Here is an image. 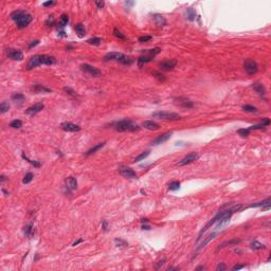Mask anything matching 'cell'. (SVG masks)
<instances>
[{
  "instance_id": "obj_1",
  "label": "cell",
  "mask_w": 271,
  "mask_h": 271,
  "mask_svg": "<svg viewBox=\"0 0 271 271\" xmlns=\"http://www.w3.org/2000/svg\"><path fill=\"white\" fill-rule=\"evenodd\" d=\"M11 18L16 22L18 29H24L32 21V16L26 11H15L11 14Z\"/></svg>"
},
{
  "instance_id": "obj_2",
  "label": "cell",
  "mask_w": 271,
  "mask_h": 271,
  "mask_svg": "<svg viewBox=\"0 0 271 271\" xmlns=\"http://www.w3.org/2000/svg\"><path fill=\"white\" fill-rule=\"evenodd\" d=\"M113 127H114V129L119 132H137V130H139L140 129L139 125L132 123V121L127 120V119H124V120H121V121L116 122V123L113 124Z\"/></svg>"
},
{
  "instance_id": "obj_3",
  "label": "cell",
  "mask_w": 271,
  "mask_h": 271,
  "mask_svg": "<svg viewBox=\"0 0 271 271\" xmlns=\"http://www.w3.org/2000/svg\"><path fill=\"white\" fill-rule=\"evenodd\" d=\"M153 117L157 119H162V120H167V121H176L180 119V116L178 113L167 112V111H158V112L153 113Z\"/></svg>"
},
{
  "instance_id": "obj_4",
  "label": "cell",
  "mask_w": 271,
  "mask_h": 271,
  "mask_svg": "<svg viewBox=\"0 0 271 271\" xmlns=\"http://www.w3.org/2000/svg\"><path fill=\"white\" fill-rule=\"evenodd\" d=\"M119 173H120L124 178H127V179H137L138 178L137 173H136L132 169H130L129 166H125V165L119 166Z\"/></svg>"
},
{
  "instance_id": "obj_5",
  "label": "cell",
  "mask_w": 271,
  "mask_h": 271,
  "mask_svg": "<svg viewBox=\"0 0 271 271\" xmlns=\"http://www.w3.org/2000/svg\"><path fill=\"white\" fill-rule=\"evenodd\" d=\"M244 68H245V71L247 72L249 75H254L256 72L258 71V66L257 63L253 59H246L245 63H244Z\"/></svg>"
},
{
  "instance_id": "obj_6",
  "label": "cell",
  "mask_w": 271,
  "mask_h": 271,
  "mask_svg": "<svg viewBox=\"0 0 271 271\" xmlns=\"http://www.w3.org/2000/svg\"><path fill=\"white\" fill-rule=\"evenodd\" d=\"M81 69H82L85 73L89 74L90 77H99L102 75V72H101L99 69L95 68V67H93V66H91V65H89V64H83L82 66H81Z\"/></svg>"
},
{
  "instance_id": "obj_7",
  "label": "cell",
  "mask_w": 271,
  "mask_h": 271,
  "mask_svg": "<svg viewBox=\"0 0 271 271\" xmlns=\"http://www.w3.org/2000/svg\"><path fill=\"white\" fill-rule=\"evenodd\" d=\"M44 108H45V104H44V103H36L34 105L30 106L29 108H26L24 113L33 117V116H35V114H37V113H39Z\"/></svg>"
},
{
  "instance_id": "obj_8",
  "label": "cell",
  "mask_w": 271,
  "mask_h": 271,
  "mask_svg": "<svg viewBox=\"0 0 271 271\" xmlns=\"http://www.w3.org/2000/svg\"><path fill=\"white\" fill-rule=\"evenodd\" d=\"M61 128L67 132H77L81 130V126L72 122H64L61 124Z\"/></svg>"
},
{
  "instance_id": "obj_9",
  "label": "cell",
  "mask_w": 271,
  "mask_h": 271,
  "mask_svg": "<svg viewBox=\"0 0 271 271\" xmlns=\"http://www.w3.org/2000/svg\"><path fill=\"white\" fill-rule=\"evenodd\" d=\"M6 56H8L10 59L12 61H22L24 59V54L22 52L19 50H16V49H8L6 50Z\"/></svg>"
},
{
  "instance_id": "obj_10",
  "label": "cell",
  "mask_w": 271,
  "mask_h": 271,
  "mask_svg": "<svg viewBox=\"0 0 271 271\" xmlns=\"http://www.w3.org/2000/svg\"><path fill=\"white\" fill-rule=\"evenodd\" d=\"M174 101L176 102V104H178V105L181 106V107H183V108L189 109V108L194 107V103L189 100V99H187V97H175Z\"/></svg>"
},
{
  "instance_id": "obj_11",
  "label": "cell",
  "mask_w": 271,
  "mask_h": 271,
  "mask_svg": "<svg viewBox=\"0 0 271 271\" xmlns=\"http://www.w3.org/2000/svg\"><path fill=\"white\" fill-rule=\"evenodd\" d=\"M176 65H177V61H175V59H164L161 63H159V67L162 70H164V71L173 70L176 67Z\"/></svg>"
},
{
  "instance_id": "obj_12",
  "label": "cell",
  "mask_w": 271,
  "mask_h": 271,
  "mask_svg": "<svg viewBox=\"0 0 271 271\" xmlns=\"http://www.w3.org/2000/svg\"><path fill=\"white\" fill-rule=\"evenodd\" d=\"M198 158H199V155H198L197 153H191V154H189V155L185 156L181 161H179V162H178V165H180V166L187 165V164H189V163H192V162H194V161H196Z\"/></svg>"
},
{
  "instance_id": "obj_13",
  "label": "cell",
  "mask_w": 271,
  "mask_h": 271,
  "mask_svg": "<svg viewBox=\"0 0 271 271\" xmlns=\"http://www.w3.org/2000/svg\"><path fill=\"white\" fill-rule=\"evenodd\" d=\"M39 61L40 65H47V66L55 65L56 61H57L54 56L48 55V54H39Z\"/></svg>"
},
{
  "instance_id": "obj_14",
  "label": "cell",
  "mask_w": 271,
  "mask_h": 271,
  "mask_svg": "<svg viewBox=\"0 0 271 271\" xmlns=\"http://www.w3.org/2000/svg\"><path fill=\"white\" fill-rule=\"evenodd\" d=\"M172 134H173V132H165V134H160V136H158V137L156 138L153 142H152V145H159V144H162V143L166 142V141L172 137Z\"/></svg>"
},
{
  "instance_id": "obj_15",
  "label": "cell",
  "mask_w": 271,
  "mask_h": 271,
  "mask_svg": "<svg viewBox=\"0 0 271 271\" xmlns=\"http://www.w3.org/2000/svg\"><path fill=\"white\" fill-rule=\"evenodd\" d=\"M217 234H218V232H217V231H214V232H212L211 234H209L208 236H207V237L205 238V240H203V242H201V244H200V246H198V247L196 248V251L198 252V251H200L201 249H203V248H205V246L208 245V244L211 242V240H214V238H215V237L217 236Z\"/></svg>"
},
{
  "instance_id": "obj_16",
  "label": "cell",
  "mask_w": 271,
  "mask_h": 271,
  "mask_svg": "<svg viewBox=\"0 0 271 271\" xmlns=\"http://www.w3.org/2000/svg\"><path fill=\"white\" fill-rule=\"evenodd\" d=\"M31 90L35 93H50L52 91L50 88L46 87L41 84H34L31 87Z\"/></svg>"
},
{
  "instance_id": "obj_17",
  "label": "cell",
  "mask_w": 271,
  "mask_h": 271,
  "mask_svg": "<svg viewBox=\"0 0 271 271\" xmlns=\"http://www.w3.org/2000/svg\"><path fill=\"white\" fill-rule=\"evenodd\" d=\"M124 54H122V53H119V52H110V53H107L105 56H104V61H119L120 59H121V57L123 56Z\"/></svg>"
},
{
  "instance_id": "obj_18",
  "label": "cell",
  "mask_w": 271,
  "mask_h": 271,
  "mask_svg": "<svg viewBox=\"0 0 271 271\" xmlns=\"http://www.w3.org/2000/svg\"><path fill=\"white\" fill-rule=\"evenodd\" d=\"M65 183H66V189H68V191H74L77 189V180L74 177H68Z\"/></svg>"
},
{
  "instance_id": "obj_19",
  "label": "cell",
  "mask_w": 271,
  "mask_h": 271,
  "mask_svg": "<svg viewBox=\"0 0 271 271\" xmlns=\"http://www.w3.org/2000/svg\"><path fill=\"white\" fill-rule=\"evenodd\" d=\"M252 87H253V89H254V91H255L258 95L264 97V95L266 94V88H265V86H264L262 83H260V82L254 83V84L252 85Z\"/></svg>"
},
{
  "instance_id": "obj_20",
  "label": "cell",
  "mask_w": 271,
  "mask_h": 271,
  "mask_svg": "<svg viewBox=\"0 0 271 271\" xmlns=\"http://www.w3.org/2000/svg\"><path fill=\"white\" fill-rule=\"evenodd\" d=\"M142 125L144 128L148 129V130H158V129L160 128V125H159L158 123H156L155 121H150V120L144 121Z\"/></svg>"
},
{
  "instance_id": "obj_21",
  "label": "cell",
  "mask_w": 271,
  "mask_h": 271,
  "mask_svg": "<svg viewBox=\"0 0 271 271\" xmlns=\"http://www.w3.org/2000/svg\"><path fill=\"white\" fill-rule=\"evenodd\" d=\"M153 19L155 21V24L159 26H163L166 24V20L163 16L160 15V14H154L153 15Z\"/></svg>"
},
{
  "instance_id": "obj_22",
  "label": "cell",
  "mask_w": 271,
  "mask_h": 271,
  "mask_svg": "<svg viewBox=\"0 0 271 271\" xmlns=\"http://www.w3.org/2000/svg\"><path fill=\"white\" fill-rule=\"evenodd\" d=\"M153 56H150V55H142V56H140L139 58H138V66L141 68V67H143L145 65V64H147V63H149V61H153Z\"/></svg>"
},
{
  "instance_id": "obj_23",
  "label": "cell",
  "mask_w": 271,
  "mask_h": 271,
  "mask_svg": "<svg viewBox=\"0 0 271 271\" xmlns=\"http://www.w3.org/2000/svg\"><path fill=\"white\" fill-rule=\"evenodd\" d=\"M270 124V120L269 119H267V118H265L262 121V123L261 124H258V125H253V126H251V127H249V130H256V129H262V128H264L265 126H267V125H269Z\"/></svg>"
},
{
  "instance_id": "obj_24",
  "label": "cell",
  "mask_w": 271,
  "mask_h": 271,
  "mask_svg": "<svg viewBox=\"0 0 271 271\" xmlns=\"http://www.w3.org/2000/svg\"><path fill=\"white\" fill-rule=\"evenodd\" d=\"M33 233H34V226H33L32 222H29V224L24 227V234L26 237H31L32 235H33Z\"/></svg>"
},
{
  "instance_id": "obj_25",
  "label": "cell",
  "mask_w": 271,
  "mask_h": 271,
  "mask_svg": "<svg viewBox=\"0 0 271 271\" xmlns=\"http://www.w3.org/2000/svg\"><path fill=\"white\" fill-rule=\"evenodd\" d=\"M74 29H75V31H77V34L79 38H83V37L86 35V29H85V26L83 24H77Z\"/></svg>"
},
{
  "instance_id": "obj_26",
  "label": "cell",
  "mask_w": 271,
  "mask_h": 271,
  "mask_svg": "<svg viewBox=\"0 0 271 271\" xmlns=\"http://www.w3.org/2000/svg\"><path fill=\"white\" fill-rule=\"evenodd\" d=\"M105 144H106L105 142H102V143H99V144L94 145L93 147H91L89 150H87V153L85 154V155H86V156H90V155H92V154L97 153V150H100L102 147H104V145H105Z\"/></svg>"
},
{
  "instance_id": "obj_27",
  "label": "cell",
  "mask_w": 271,
  "mask_h": 271,
  "mask_svg": "<svg viewBox=\"0 0 271 271\" xmlns=\"http://www.w3.org/2000/svg\"><path fill=\"white\" fill-rule=\"evenodd\" d=\"M271 202L270 198H267V199L263 200V201H261V202H257V203H253V205H250L249 207H247V209L249 208H260V207H266V205H269Z\"/></svg>"
},
{
  "instance_id": "obj_28",
  "label": "cell",
  "mask_w": 271,
  "mask_h": 271,
  "mask_svg": "<svg viewBox=\"0 0 271 271\" xmlns=\"http://www.w3.org/2000/svg\"><path fill=\"white\" fill-rule=\"evenodd\" d=\"M185 14H187V20H189V21H194L195 18H196V11L192 8L187 9V12H185Z\"/></svg>"
},
{
  "instance_id": "obj_29",
  "label": "cell",
  "mask_w": 271,
  "mask_h": 271,
  "mask_svg": "<svg viewBox=\"0 0 271 271\" xmlns=\"http://www.w3.org/2000/svg\"><path fill=\"white\" fill-rule=\"evenodd\" d=\"M240 242H242L240 240H229V242H222V244L217 248V250L222 249V248H225V247H228V246H231V245H237V244H240Z\"/></svg>"
},
{
  "instance_id": "obj_30",
  "label": "cell",
  "mask_w": 271,
  "mask_h": 271,
  "mask_svg": "<svg viewBox=\"0 0 271 271\" xmlns=\"http://www.w3.org/2000/svg\"><path fill=\"white\" fill-rule=\"evenodd\" d=\"M69 21V16L67 14H63L61 16V19H59V24H58V26L59 28H65V26L68 24Z\"/></svg>"
},
{
  "instance_id": "obj_31",
  "label": "cell",
  "mask_w": 271,
  "mask_h": 271,
  "mask_svg": "<svg viewBox=\"0 0 271 271\" xmlns=\"http://www.w3.org/2000/svg\"><path fill=\"white\" fill-rule=\"evenodd\" d=\"M21 157H22V159H24V160L28 161V162H29V163L31 164V165L34 166V167H39V166H40V163L38 162V161H36V160H31V159H29V158H28V157L26 156V154H24V153L21 154Z\"/></svg>"
},
{
  "instance_id": "obj_32",
  "label": "cell",
  "mask_w": 271,
  "mask_h": 271,
  "mask_svg": "<svg viewBox=\"0 0 271 271\" xmlns=\"http://www.w3.org/2000/svg\"><path fill=\"white\" fill-rule=\"evenodd\" d=\"M24 99L26 97L22 93H13L11 97V100L13 102H22V101H24Z\"/></svg>"
},
{
  "instance_id": "obj_33",
  "label": "cell",
  "mask_w": 271,
  "mask_h": 271,
  "mask_svg": "<svg viewBox=\"0 0 271 271\" xmlns=\"http://www.w3.org/2000/svg\"><path fill=\"white\" fill-rule=\"evenodd\" d=\"M242 109L244 111H246V112H249V113H256L257 112V108L254 107V106L252 105H244L242 107Z\"/></svg>"
},
{
  "instance_id": "obj_34",
  "label": "cell",
  "mask_w": 271,
  "mask_h": 271,
  "mask_svg": "<svg viewBox=\"0 0 271 271\" xmlns=\"http://www.w3.org/2000/svg\"><path fill=\"white\" fill-rule=\"evenodd\" d=\"M251 248L253 250H262V249H265V245H263L262 242H257V240H254V242H251Z\"/></svg>"
},
{
  "instance_id": "obj_35",
  "label": "cell",
  "mask_w": 271,
  "mask_h": 271,
  "mask_svg": "<svg viewBox=\"0 0 271 271\" xmlns=\"http://www.w3.org/2000/svg\"><path fill=\"white\" fill-rule=\"evenodd\" d=\"M87 42L92 46H100L101 42H102V39H101L100 37H92V38L87 40Z\"/></svg>"
},
{
  "instance_id": "obj_36",
  "label": "cell",
  "mask_w": 271,
  "mask_h": 271,
  "mask_svg": "<svg viewBox=\"0 0 271 271\" xmlns=\"http://www.w3.org/2000/svg\"><path fill=\"white\" fill-rule=\"evenodd\" d=\"M150 152L149 150H146V152H143L142 154H140L138 157H136V159H134V162H139V161H142L144 160L145 158H147L148 156H149Z\"/></svg>"
},
{
  "instance_id": "obj_37",
  "label": "cell",
  "mask_w": 271,
  "mask_h": 271,
  "mask_svg": "<svg viewBox=\"0 0 271 271\" xmlns=\"http://www.w3.org/2000/svg\"><path fill=\"white\" fill-rule=\"evenodd\" d=\"M161 51L160 48H154V49H150V50H145V53L147 54V55H150L153 56V57H155L157 54H159Z\"/></svg>"
},
{
  "instance_id": "obj_38",
  "label": "cell",
  "mask_w": 271,
  "mask_h": 271,
  "mask_svg": "<svg viewBox=\"0 0 271 271\" xmlns=\"http://www.w3.org/2000/svg\"><path fill=\"white\" fill-rule=\"evenodd\" d=\"M10 110V104L8 102H2L0 104V112L5 113Z\"/></svg>"
},
{
  "instance_id": "obj_39",
  "label": "cell",
  "mask_w": 271,
  "mask_h": 271,
  "mask_svg": "<svg viewBox=\"0 0 271 271\" xmlns=\"http://www.w3.org/2000/svg\"><path fill=\"white\" fill-rule=\"evenodd\" d=\"M180 189V182L179 181H173L169 184V191H177Z\"/></svg>"
},
{
  "instance_id": "obj_40",
  "label": "cell",
  "mask_w": 271,
  "mask_h": 271,
  "mask_svg": "<svg viewBox=\"0 0 271 271\" xmlns=\"http://www.w3.org/2000/svg\"><path fill=\"white\" fill-rule=\"evenodd\" d=\"M33 178H34V175H33V173H28V174H26V176L24 177V179H22V183H24V184L30 183V182L33 180Z\"/></svg>"
},
{
  "instance_id": "obj_41",
  "label": "cell",
  "mask_w": 271,
  "mask_h": 271,
  "mask_svg": "<svg viewBox=\"0 0 271 271\" xmlns=\"http://www.w3.org/2000/svg\"><path fill=\"white\" fill-rule=\"evenodd\" d=\"M10 127H12V128H21L22 127V122L20 121V120H14V121H12L10 123Z\"/></svg>"
},
{
  "instance_id": "obj_42",
  "label": "cell",
  "mask_w": 271,
  "mask_h": 271,
  "mask_svg": "<svg viewBox=\"0 0 271 271\" xmlns=\"http://www.w3.org/2000/svg\"><path fill=\"white\" fill-rule=\"evenodd\" d=\"M113 35L117 37V38H119V39H122V40H124V39H126V37H125V35L122 33L121 31L119 29H114L113 30Z\"/></svg>"
},
{
  "instance_id": "obj_43",
  "label": "cell",
  "mask_w": 271,
  "mask_h": 271,
  "mask_svg": "<svg viewBox=\"0 0 271 271\" xmlns=\"http://www.w3.org/2000/svg\"><path fill=\"white\" fill-rule=\"evenodd\" d=\"M237 132H238L240 136H242V137H244V138L248 137V136L250 134V130H249L248 128H240V129L237 130Z\"/></svg>"
},
{
  "instance_id": "obj_44",
  "label": "cell",
  "mask_w": 271,
  "mask_h": 271,
  "mask_svg": "<svg viewBox=\"0 0 271 271\" xmlns=\"http://www.w3.org/2000/svg\"><path fill=\"white\" fill-rule=\"evenodd\" d=\"M153 75L156 77V79H158V81H161V82H163V81H165V77H164V75H163L162 73H160V72H158V71L153 72Z\"/></svg>"
},
{
  "instance_id": "obj_45",
  "label": "cell",
  "mask_w": 271,
  "mask_h": 271,
  "mask_svg": "<svg viewBox=\"0 0 271 271\" xmlns=\"http://www.w3.org/2000/svg\"><path fill=\"white\" fill-rule=\"evenodd\" d=\"M64 90L67 92V94L68 95H70V97H77V92L74 91L73 89H71V88H69V87H65L64 88Z\"/></svg>"
},
{
  "instance_id": "obj_46",
  "label": "cell",
  "mask_w": 271,
  "mask_h": 271,
  "mask_svg": "<svg viewBox=\"0 0 271 271\" xmlns=\"http://www.w3.org/2000/svg\"><path fill=\"white\" fill-rule=\"evenodd\" d=\"M114 244H116L117 247H126V246H128L126 242H124V240H120V238H116L114 240Z\"/></svg>"
},
{
  "instance_id": "obj_47",
  "label": "cell",
  "mask_w": 271,
  "mask_h": 271,
  "mask_svg": "<svg viewBox=\"0 0 271 271\" xmlns=\"http://www.w3.org/2000/svg\"><path fill=\"white\" fill-rule=\"evenodd\" d=\"M46 26H47L48 28H52V26H54V17H53V16H49V17H48V19L46 20Z\"/></svg>"
},
{
  "instance_id": "obj_48",
  "label": "cell",
  "mask_w": 271,
  "mask_h": 271,
  "mask_svg": "<svg viewBox=\"0 0 271 271\" xmlns=\"http://www.w3.org/2000/svg\"><path fill=\"white\" fill-rule=\"evenodd\" d=\"M150 39H152V36H149V35H146V36H141V37H139V41H140V42L149 41Z\"/></svg>"
},
{
  "instance_id": "obj_49",
  "label": "cell",
  "mask_w": 271,
  "mask_h": 271,
  "mask_svg": "<svg viewBox=\"0 0 271 271\" xmlns=\"http://www.w3.org/2000/svg\"><path fill=\"white\" fill-rule=\"evenodd\" d=\"M38 44H39V40H38V39H36V40H33V41H31V42H30V44H29V46H28V48H29V49H32V48L36 47V46L38 45Z\"/></svg>"
},
{
  "instance_id": "obj_50",
  "label": "cell",
  "mask_w": 271,
  "mask_h": 271,
  "mask_svg": "<svg viewBox=\"0 0 271 271\" xmlns=\"http://www.w3.org/2000/svg\"><path fill=\"white\" fill-rule=\"evenodd\" d=\"M226 265H225L224 263H220V264H218V266L216 267V270L217 271H224V270H226Z\"/></svg>"
},
{
  "instance_id": "obj_51",
  "label": "cell",
  "mask_w": 271,
  "mask_h": 271,
  "mask_svg": "<svg viewBox=\"0 0 271 271\" xmlns=\"http://www.w3.org/2000/svg\"><path fill=\"white\" fill-rule=\"evenodd\" d=\"M55 4V1H47V2H44L42 3V6H45V8H48V6H52V5Z\"/></svg>"
},
{
  "instance_id": "obj_52",
  "label": "cell",
  "mask_w": 271,
  "mask_h": 271,
  "mask_svg": "<svg viewBox=\"0 0 271 271\" xmlns=\"http://www.w3.org/2000/svg\"><path fill=\"white\" fill-rule=\"evenodd\" d=\"M165 261H166V258H165V257H163V258H162V260H161V261H159V262H158V264L156 265V267H155V268H156V269H159L161 266H162V265H163L164 263H165Z\"/></svg>"
},
{
  "instance_id": "obj_53",
  "label": "cell",
  "mask_w": 271,
  "mask_h": 271,
  "mask_svg": "<svg viewBox=\"0 0 271 271\" xmlns=\"http://www.w3.org/2000/svg\"><path fill=\"white\" fill-rule=\"evenodd\" d=\"M102 229L103 231H107L108 230V222L106 220H102Z\"/></svg>"
},
{
  "instance_id": "obj_54",
  "label": "cell",
  "mask_w": 271,
  "mask_h": 271,
  "mask_svg": "<svg viewBox=\"0 0 271 271\" xmlns=\"http://www.w3.org/2000/svg\"><path fill=\"white\" fill-rule=\"evenodd\" d=\"M95 5L97 6V9H103L104 8V5H105V3L103 2V1H95Z\"/></svg>"
},
{
  "instance_id": "obj_55",
  "label": "cell",
  "mask_w": 271,
  "mask_h": 271,
  "mask_svg": "<svg viewBox=\"0 0 271 271\" xmlns=\"http://www.w3.org/2000/svg\"><path fill=\"white\" fill-rule=\"evenodd\" d=\"M242 268H245V265H235L233 268H232V270H240V269H242Z\"/></svg>"
},
{
  "instance_id": "obj_56",
  "label": "cell",
  "mask_w": 271,
  "mask_h": 271,
  "mask_svg": "<svg viewBox=\"0 0 271 271\" xmlns=\"http://www.w3.org/2000/svg\"><path fill=\"white\" fill-rule=\"evenodd\" d=\"M150 229H152V227H150L149 225H145V224L142 225V230H146V231H148V230H150Z\"/></svg>"
},
{
  "instance_id": "obj_57",
  "label": "cell",
  "mask_w": 271,
  "mask_h": 271,
  "mask_svg": "<svg viewBox=\"0 0 271 271\" xmlns=\"http://www.w3.org/2000/svg\"><path fill=\"white\" fill-rule=\"evenodd\" d=\"M79 242H83V240H82V238H81V240H77V242H73V245H72V246H77V245H79Z\"/></svg>"
},
{
  "instance_id": "obj_58",
  "label": "cell",
  "mask_w": 271,
  "mask_h": 271,
  "mask_svg": "<svg viewBox=\"0 0 271 271\" xmlns=\"http://www.w3.org/2000/svg\"><path fill=\"white\" fill-rule=\"evenodd\" d=\"M203 269H205V267H203V266H199V267H197V268H196V270H203Z\"/></svg>"
},
{
  "instance_id": "obj_59",
  "label": "cell",
  "mask_w": 271,
  "mask_h": 271,
  "mask_svg": "<svg viewBox=\"0 0 271 271\" xmlns=\"http://www.w3.org/2000/svg\"><path fill=\"white\" fill-rule=\"evenodd\" d=\"M4 181H5V176H3V175H2V176H1V182L3 183Z\"/></svg>"
}]
</instances>
